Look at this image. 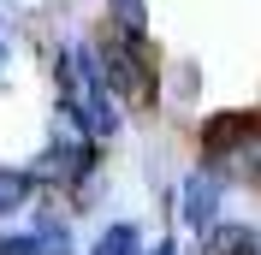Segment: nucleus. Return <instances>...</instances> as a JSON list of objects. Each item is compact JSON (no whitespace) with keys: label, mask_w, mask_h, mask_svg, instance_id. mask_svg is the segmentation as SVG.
Wrapping results in <instances>:
<instances>
[{"label":"nucleus","mask_w":261,"mask_h":255,"mask_svg":"<svg viewBox=\"0 0 261 255\" xmlns=\"http://www.w3.org/2000/svg\"><path fill=\"white\" fill-rule=\"evenodd\" d=\"M6 71H12V42L0 36V83H6Z\"/></svg>","instance_id":"obj_8"},{"label":"nucleus","mask_w":261,"mask_h":255,"mask_svg":"<svg viewBox=\"0 0 261 255\" xmlns=\"http://www.w3.org/2000/svg\"><path fill=\"white\" fill-rule=\"evenodd\" d=\"M83 255H143V232H137V220H113V225H101V238Z\"/></svg>","instance_id":"obj_5"},{"label":"nucleus","mask_w":261,"mask_h":255,"mask_svg":"<svg viewBox=\"0 0 261 255\" xmlns=\"http://www.w3.org/2000/svg\"><path fill=\"white\" fill-rule=\"evenodd\" d=\"M208 255H261V238L249 225H214L208 232Z\"/></svg>","instance_id":"obj_7"},{"label":"nucleus","mask_w":261,"mask_h":255,"mask_svg":"<svg viewBox=\"0 0 261 255\" xmlns=\"http://www.w3.org/2000/svg\"><path fill=\"white\" fill-rule=\"evenodd\" d=\"M107 30L119 36H148V0H107Z\"/></svg>","instance_id":"obj_6"},{"label":"nucleus","mask_w":261,"mask_h":255,"mask_svg":"<svg viewBox=\"0 0 261 255\" xmlns=\"http://www.w3.org/2000/svg\"><path fill=\"white\" fill-rule=\"evenodd\" d=\"M208 172L261 184V119H214L208 125Z\"/></svg>","instance_id":"obj_2"},{"label":"nucleus","mask_w":261,"mask_h":255,"mask_svg":"<svg viewBox=\"0 0 261 255\" xmlns=\"http://www.w3.org/2000/svg\"><path fill=\"white\" fill-rule=\"evenodd\" d=\"M220 202H226V184H220V172H208V166H196L178 184V220L190 225V232H202V238L220 225Z\"/></svg>","instance_id":"obj_3"},{"label":"nucleus","mask_w":261,"mask_h":255,"mask_svg":"<svg viewBox=\"0 0 261 255\" xmlns=\"http://www.w3.org/2000/svg\"><path fill=\"white\" fill-rule=\"evenodd\" d=\"M143 255H178V243L166 238V243H154V249H143Z\"/></svg>","instance_id":"obj_9"},{"label":"nucleus","mask_w":261,"mask_h":255,"mask_svg":"<svg viewBox=\"0 0 261 255\" xmlns=\"http://www.w3.org/2000/svg\"><path fill=\"white\" fill-rule=\"evenodd\" d=\"M36 178L24 172V166H0V225H12V220H24L36 208Z\"/></svg>","instance_id":"obj_4"},{"label":"nucleus","mask_w":261,"mask_h":255,"mask_svg":"<svg viewBox=\"0 0 261 255\" xmlns=\"http://www.w3.org/2000/svg\"><path fill=\"white\" fill-rule=\"evenodd\" d=\"M95 60H101V78L113 89L119 107H148L154 89H161V65L148 54V42L137 36H119V30H101L95 36Z\"/></svg>","instance_id":"obj_1"},{"label":"nucleus","mask_w":261,"mask_h":255,"mask_svg":"<svg viewBox=\"0 0 261 255\" xmlns=\"http://www.w3.org/2000/svg\"><path fill=\"white\" fill-rule=\"evenodd\" d=\"M0 36H6V12H0Z\"/></svg>","instance_id":"obj_10"}]
</instances>
